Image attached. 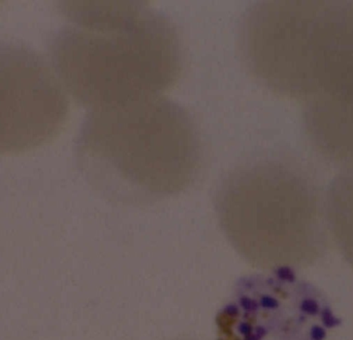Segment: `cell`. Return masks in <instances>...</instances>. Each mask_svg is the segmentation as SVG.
Returning a JSON list of instances; mask_svg holds the SVG:
<instances>
[{
    "mask_svg": "<svg viewBox=\"0 0 353 340\" xmlns=\"http://www.w3.org/2000/svg\"><path fill=\"white\" fill-rule=\"evenodd\" d=\"M306 126L317 146L340 163L353 168V101L311 99Z\"/></svg>",
    "mask_w": 353,
    "mask_h": 340,
    "instance_id": "8992f818",
    "label": "cell"
},
{
    "mask_svg": "<svg viewBox=\"0 0 353 340\" xmlns=\"http://www.w3.org/2000/svg\"><path fill=\"white\" fill-rule=\"evenodd\" d=\"M52 59L70 94L89 109L123 105L175 86L183 48L175 25L149 2H66Z\"/></svg>",
    "mask_w": 353,
    "mask_h": 340,
    "instance_id": "6da1fadb",
    "label": "cell"
},
{
    "mask_svg": "<svg viewBox=\"0 0 353 340\" xmlns=\"http://www.w3.org/2000/svg\"><path fill=\"white\" fill-rule=\"evenodd\" d=\"M214 206L234 250L263 270H296L325 250L316 192L285 161L259 159L236 167L218 188Z\"/></svg>",
    "mask_w": 353,
    "mask_h": 340,
    "instance_id": "3957f363",
    "label": "cell"
},
{
    "mask_svg": "<svg viewBox=\"0 0 353 340\" xmlns=\"http://www.w3.org/2000/svg\"><path fill=\"white\" fill-rule=\"evenodd\" d=\"M325 210L332 235L342 254L353 265V168L331 184Z\"/></svg>",
    "mask_w": 353,
    "mask_h": 340,
    "instance_id": "52a82bcc",
    "label": "cell"
},
{
    "mask_svg": "<svg viewBox=\"0 0 353 340\" xmlns=\"http://www.w3.org/2000/svg\"><path fill=\"white\" fill-rule=\"evenodd\" d=\"M340 325L327 296L292 268L241 279L216 318L217 340H325Z\"/></svg>",
    "mask_w": 353,
    "mask_h": 340,
    "instance_id": "277c9868",
    "label": "cell"
},
{
    "mask_svg": "<svg viewBox=\"0 0 353 340\" xmlns=\"http://www.w3.org/2000/svg\"><path fill=\"white\" fill-rule=\"evenodd\" d=\"M77 166L99 194L142 206L176 196L201 173L203 144L185 108L163 97L91 110L74 146Z\"/></svg>",
    "mask_w": 353,
    "mask_h": 340,
    "instance_id": "7a4b0ae2",
    "label": "cell"
},
{
    "mask_svg": "<svg viewBox=\"0 0 353 340\" xmlns=\"http://www.w3.org/2000/svg\"><path fill=\"white\" fill-rule=\"evenodd\" d=\"M301 99L353 101V2H305Z\"/></svg>",
    "mask_w": 353,
    "mask_h": 340,
    "instance_id": "5b68a950",
    "label": "cell"
}]
</instances>
